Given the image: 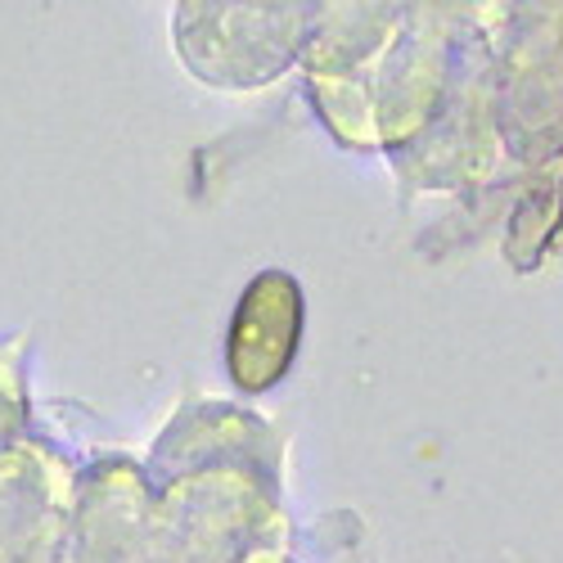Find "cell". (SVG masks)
Here are the masks:
<instances>
[{"instance_id": "cell-1", "label": "cell", "mask_w": 563, "mask_h": 563, "mask_svg": "<svg viewBox=\"0 0 563 563\" xmlns=\"http://www.w3.org/2000/svg\"><path fill=\"white\" fill-rule=\"evenodd\" d=\"M302 339V289L285 271H262L230 320V374L244 393H266L294 365Z\"/></svg>"}]
</instances>
